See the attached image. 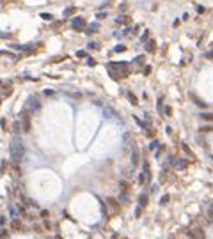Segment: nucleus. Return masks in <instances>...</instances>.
<instances>
[{
	"mask_svg": "<svg viewBox=\"0 0 213 239\" xmlns=\"http://www.w3.org/2000/svg\"><path fill=\"white\" fill-rule=\"evenodd\" d=\"M23 129H25V131H29V129H30V119L27 117V114H23Z\"/></svg>",
	"mask_w": 213,
	"mask_h": 239,
	"instance_id": "obj_3",
	"label": "nucleus"
},
{
	"mask_svg": "<svg viewBox=\"0 0 213 239\" xmlns=\"http://www.w3.org/2000/svg\"><path fill=\"white\" fill-rule=\"evenodd\" d=\"M128 98H130V103H133V105H137V98L132 94V92H128Z\"/></svg>",
	"mask_w": 213,
	"mask_h": 239,
	"instance_id": "obj_10",
	"label": "nucleus"
},
{
	"mask_svg": "<svg viewBox=\"0 0 213 239\" xmlns=\"http://www.w3.org/2000/svg\"><path fill=\"white\" fill-rule=\"evenodd\" d=\"M73 13H75V7H73V6H71V7H68V9H66V11H64V16H66V18H68V16H71V14H73Z\"/></svg>",
	"mask_w": 213,
	"mask_h": 239,
	"instance_id": "obj_7",
	"label": "nucleus"
},
{
	"mask_svg": "<svg viewBox=\"0 0 213 239\" xmlns=\"http://www.w3.org/2000/svg\"><path fill=\"white\" fill-rule=\"evenodd\" d=\"M76 57H78V59H83V57H85V52H82V50L76 52Z\"/></svg>",
	"mask_w": 213,
	"mask_h": 239,
	"instance_id": "obj_16",
	"label": "nucleus"
},
{
	"mask_svg": "<svg viewBox=\"0 0 213 239\" xmlns=\"http://www.w3.org/2000/svg\"><path fill=\"white\" fill-rule=\"evenodd\" d=\"M4 225V218H2V216H0V227H2Z\"/></svg>",
	"mask_w": 213,
	"mask_h": 239,
	"instance_id": "obj_24",
	"label": "nucleus"
},
{
	"mask_svg": "<svg viewBox=\"0 0 213 239\" xmlns=\"http://www.w3.org/2000/svg\"><path fill=\"white\" fill-rule=\"evenodd\" d=\"M155 48H156L155 41H151V43H147V45H146V50H147V52H155Z\"/></svg>",
	"mask_w": 213,
	"mask_h": 239,
	"instance_id": "obj_6",
	"label": "nucleus"
},
{
	"mask_svg": "<svg viewBox=\"0 0 213 239\" xmlns=\"http://www.w3.org/2000/svg\"><path fill=\"white\" fill-rule=\"evenodd\" d=\"M146 204H147V195H140V199H139V206L144 207Z\"/></svg>",
	"mask_w": 213,
	"mask_h": 239,
	"instance_id": "obj_4",
	"label": "nucleus"
},
{
	"mask_svg": "<svg viewBox=\"0 0 213 239\" xmlns=\"http://www.w3.org/2000/svg\"><path fill=\"white\" fill-rule=\"evenodd\" d=\"M43 94H45V96H53L55 92H53L52 89H46V91H45V92H43Z\"/></svg>",
	"mask_w": 213,
	"mask_h": 239,
	"instance_id": "obj_15",
	"label": "nucleus"
},
{
	"mask_svg": "<svg viewBox=\"0 0 213 239\" xmlns=\"http://www.w3.org/2000/svg\"><path fill=\"white\" fill-rule=\"evenodd\" d=\"M4 236H9V232L7 230H0V237H4Z\"/></svg>",
	"mask_w": 213,
	"mask_h": 239,
	"instance_id": "obj_19",
	"label": "nucleus"
},
{
	"mask_svg": "<svg viewBox=\"0 0 213 239\" xmlns=\"http://www.w3.org/2000/svg\"><path fill=\"white\" fill-rule=\"evenodd\" d=\"M9 154H11V160L16 161V163L23 160V156H25V145H23V142H21L20 137H14L9 142Z\"/></svg>",
	"mask_w": 213,
	"mask_h": 239,
	"instance_id": "obj_1",
	"label": "nucleus"
},
{
	"mask_svg": "<svg viewBox=\"0 0 213 239\" xmlns=\"http://www.w3.org/2000/svg\"><path fill=\"white\" fill-rule=\"evenodd\" d=\"M124 50H126L124 46H116V52H124Z\"/></svg>",
	"mask_w": 213,
	"mask_h": 239,
	"instance_id": "obj_20",
	"label": "nucleus"
},
{
	"mask_svg": "<svg viewBox=\"0 0 213 239\" xmlns=\"http://www.w3.org/2000/svg\"><path fill=\"white\" fill-rule=\"evenodd\" d=\"M13 229H20V222H13Z\"/></svg>",
	"mask_w": 213,
	"mask_h": 239,
	"instance_id": "obj_21",
	"label": "nucleus"
},
{
	"mask_svg": "<svg viewBox=\"0 0 213 239\" xmlns=\"http://www.w3.org/2000/svg\"><path fill=\"white\" fill-rule=\"evenodd\" d=\"M0 83H2V82H0Z\"/></svg>",
	"mask_w": 213,
	"mask_h": 239,
	"instance_id": "obj_25",
	"label": "nucleus"
},
{
	"mask_svg": "<svg viewBox=\"0 0 213 239\" xmlns=\"http://www.w3.org/2000/svg\"><path fill=\"white\" fill-rule=\"evenodd\" d=\"M41 216H43V218H48V211L43 209V211H41Z\"/></svg>",
	"mask_w": 213,
	"mask_h": 239,
	"instance_id": "obj_18",
	"label": "nucleus"
},
{
	"mask_svg": "<svg viewBox=\"0 0 213 239\" xmlns=\"http://www.w3.org/2000/svg\"><path fill=\"white\" fill-rule=\"evenodd\" d=\"M41 18H43V20H52L53 16H52V14H48V13H43V14H41Z\"/></svg>",
	"mask_w": 213,
	"mask_h": 239,
	"instance_id": "obj_12",
	"label": "nucleus"
},
{
	"mask_svg": "<svg viewBox=\"0 0 213 239\" xmlns=\"http://www.w3.org/2000/svg\"><path fill=\"white\" fill-rule=\"evenodd\" d=\"M176 165H178V167H181V168H185V167H186L188 163H186V161H183V160H179V161H178Z\"/></svg>",
	"mask_w": 213,
	"mask_h": 239,
	"instance_id": "obj_13",
	"label": "nucleus"
},
{
	"mask_svg": "<svg viewBox=\"0 0 213 239\" xmlns=\"http://www.w3.org/2000/svg\"><path fill=\"white\" fill-rule=\"evenodd\" d=\"M89 48H91V50H98L99 45H98V43H89Z\"/></svg>",
	"mask_w": 213,
	"mask_h": 239,
	"instance_id": "obj_11",
	"label": "nucleus"
},
{
	"mask_svg": "<svg viewBox=\"0 0 213 239\" xmlns=\"http://www.w3.org/2000/svg\"><path fill=\"white\" fill-rule=\"evenodd\" d=\"M14 129H16V133H20V122H16V124H14Z\"/></svg>",
	"mask_w": 213,
	"mask_h": 239,
	"instance_id": "obj_22",
	"label": "nucleus"
},
{
	"mask_svg": "<svg viewBox=\"0 0 213 239\" xmlns=\"http://www.w3.org/2000/svg\"><path fill=\"white\" fill-rule=\"evenodd\" d=\"M165 115H172V108L170 106H165Z\"/></svg>",
	"mask_w": 213,
	"mask_h": 239,
	"instance_id": "obj_14",
	"label": "nucleus"
},
{
	"mask_svg": "<svg viewBox=\"0 0 213 239\" xmlns=\"http://www.w3.org/2000/svg\"><path fill=\"white\" fill-rule=\"evenodd\" d=\"M132 163L137 167V163H139V153H133V154H132Z\"/></svg>",
	"mask_w": 213,
	"mask_h": 239,
	"instance_id": "obj_8",
	"label": "nucleus"
},
{
	"mask_svg": "<svg viewBox=\"0 0 213 239\" xmlns=\"http://www.w3.org/2000/svg\"><path fill=\"white\" fill-rule=\"evenodd\" d=\"M107 202H109V204H110V206L114 207V211H117V209H119V204H117V202H116L114 199H110V197H109V199H107Z\"/></svg>",
	"mask_w": 213,
	"mask_h": 239,
	"instance_id": "obj_5",
	"label": "nucleus"
},
{
	"mask_svg": "<svg viewBox=\"0 0 213 239\" xmlns=\"http://www.w3.org/2000/svg\"><path fill=\"white\" fill-rule=\"evenodd\" d=\"M146 179H147V176H146V174H140V176H139V184H144V183H146Z\"/></svg>",
	"mask_w": 213,
	"mask_h": 239,
	"instance_id": "obj_9",
	"label": "nucleus"
},
{
	"mask_svg": "<svg viewBox=\"0 0 213 239\" xmlns=\"http://www.w3.org/2000/svg\"><path fill=\"white\" fill-rule=\"evenodd\" d=\"M183 151H185L186 154H190V149H188V145H186V144H183Z\"/></svg>",
	"mask_w": 213,
	"mask_h": 239,
	"instance_id": "obj_17",
	"label": "nucleus"
},
{
	"mask_svg": "<svg viewBox=\"0 0 213 239\" xmlns=\"http://www.w3.org/2000/svg\"><path fill=\"white\" fill-rule=\"evenodd\" d=\"M167 200H169V195H165V197H163V199H162V200H160V202H162V204H165V202H167Z\"/></svg>",
	"mask_w": 213,
	"mask_h": 239,
	"instance_id": "obj_23",
	"label": "nucleus"
},
{
	"mask_svg": "<svg viewBox=\"0 0 213 239\" xmlns=\"http://www.w3.org/2000/svg\"><path fill=\"white\" fill-rule=\"evenodd\" d=\"M71 25H73V29H76V30H82L83 25H85V21H83L82 18H75V20L71 21Z\"/></svg>",
	"mask_w": 213,
	"mask_h": 239,
	"instance_id": "obj_2",
	"label": "nucleus"
}]
</instances>
